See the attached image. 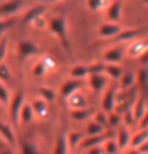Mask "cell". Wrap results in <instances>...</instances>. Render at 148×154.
Returning <instances> with one entry per match:
<instances>
[{"label": "cell", "instance_id": "obj_40", "mask_svg": "<svg viewBox=\"0 0 148 154\" xmlns=\"http://www.w3.org/2000/svg\"><path fill=\"white\" fill-rule=\"evenodd\" d=\"M29 26L35 28V29H48V18H46V15L39 17V18H37V20H33Z\"/></svg>", "mask_w": 148, "mask_h": 154}, {"label": "cell", "instance_id": "obj_5", "mask_svg": "<svg viewBox=\"0 0 148 154\" xmlns=\"http://www.w3.org/2000/svg\"><path fill=\"white\" fill-rule=\"evenodd\" d=\"M146 35V29L143 28H135V29H123L114 41L119 42V44H128V42H134V41H139V38H143Z\"/></svg>", "mask_w": 148, "mask_h": 154}, {"label": "cell", "instance_id": "obj_10", "mask_svg": "<svg viewBox=\"0 0 148 154\" xmlns=\"http://www.w3.org/2000/svg\"><path fill=\"white\" fill-rule=\"evenodd\" d=\"M121 31H123V28L119 22H102L97 28V35L101 38H115Z\"/></svg>", "mask_w": 148, "mask_h": 154}, {"label": "cell", "instance_id": "obj_15", "mask_svg": "<svg viewBox=\"0 0 148 154\" xmlns=\"http://www.w3.org/2000/svg\"><path fill=\"white\" fill-rule=\"evenodd\" d=\"M31 108H33V114H35V119L39 118V119H44V118H48V114H49V108H48V103H44L42 99H33L31 103Z\"/></svg>", "mask_w": 148, "mask_h": 154}, {"label": "cell", "instance_id": "obj_4", "mask_svg": "<svg viewBox=\"0 0 148 154\" xmlns=\"http://www.w3.org/2000/svg\"><path fill=\"white\" fill-rule=\"evenodd\" d=\"M84 85H86L84 81H77V79H70V77H68V79L62 81V85L59 86V95H61L62 99H68L70 95L81 92Z\"/></svg>", "mask_w": 148, "mask_h": 154}, {"label": "cell", "instance_id": "obj_34", "mask_svg": "<svg viewBox=\"0 0 148 154\" xmlns=\"http://www.w3.org/2000/svg\"><path fill=\"white\" fill-rule=\"evenodd\" d=\"M7 53H9V41L2 37V38H0V64L6 61Z\"/></svg>", "mask_w": 148, "mask_h": 154}, {"label": "cell", "instance_id": "obj_23", "mask_svg": "<svg viewBox=\"0 0 148 154\" xmlns=\"http://www.w3.org/2000/svg\"><path fill=\"white\" fill-rule=\"evenodd\" d=\"M134 85H135V75L130 73V72H124L123 77L119 79V90L121 92H130Z\"/></svg>", "mask_w": 148, "mask_h": 154}, {"label": "cell", "instance_id": "obj_24", "mask_svg": "<svg viewBox=\"0 0 148 154\" xmlns=\"http://www.w3.org/2000/svg\"><path fill=\"white\" fill-rule=\"evenodd\" d=\"M84 136H86V134H82V132H66L68 149H79V145L84 140Z\"/></svg>", "mask_w": 148, "mask_h": 154}, {"label": "cell", "instance_id": "obj_8", "mask_svg": "<svg viewBox=\"0 0 148 154\" xmlns=\"http://www.w3.org/2000/svg\"><path fill=\"white\" fill-rule=\"evenodd\" d=\"M115 95H117V88L115 86H108L102 92V99H101V110L104 114H112L115 110Z\"/></svg>", "mask_w": 148, "mask_h": 154}, {"label": "cell", "instance_id": "obj_12", "mask_svg": "<svg viewBox=\"0 0 148 154\" xmlns=\"http://www.w3.org/2000/svg\"><path fill=\"white\" fill-rule=\"evenodd\" d=\"M130 138H132V134H130V130H128V127L119 125L117 130H115V141H117V147L121 150H126L128 147H130Z\"/></svg>", "mask_w": 148, "mask_h": 154}, {"label": "cell", "instance_id": "obj_6", "mask_svg": "<svg viewBox=\"0 0 148 154\" xmlns=\"http://www.w3.org/2000/svg\"><path fill=\"white\" fill-rule=\"evenodd\" d=\"M124 57V46L119 44V46H112L102 51V63L104 64H119Z\"/></svg>", "mask_w": 148, "mask_h": 154}, {"label": "cell", "instance_id": "obj_28", "mask_svg": "<svg viewBox=\"0 0 148 154\" xmlns=\"http://www.w3.org/2000/svg\"><path fill=\"white\" fill-rule=\"evenodd\" d=\"M90 116H93V112L90 108H79V110H71L70 112V118L73 121H88Z\"/></svg>", "mask_w": 148, "mask_h": 154}, {"label": "cell", "instance_id": "obj_19", "mask_svg": "<svg viewBox=\"0 0 148 154\" xmlns=\"http://www.w3.org/2000/svg\"><path fill=\"white\" fill-rule=\"evenodd\" d=\"M66 103H68V106L71 108V110H79V108H88L86 106V97L81 94V92H77V94H73V95H70V97L66 99Z\"/></svg>", "mask_w": 148, "mask_h": 154}, {"label": "cell", "instance_id": "obj_48", "mask_svg": "<svg viewBox=\"0 0 148 154\" xmlns=\"http://www.w3.org/2000/svg\"><path fill=\"white\" fill-rule=\"evenodd\" d=\"M139 61H141V63H143L144 66H148V50H146V51H144V53H143V55L139 57Z\"/></svg>", "mask_w": 148, "mask_h": 154}, {"label": "cell", "instance_id": "obj_11", "mask_svg": "<svg viewBox=\"0 0 148 154\" xmlns=\"http://www.w3.org/2000/svg\"><path fill=\"white\" fill-rule=\"evenodd\" d=\"M110 136L104 132V134H101V136H84V140L81 141V145H79V149L77 150H81V152H84V150H88V149H93V147H101L106 140H108Z\"/></svg>", "mask_w": 148, "mask_h": 154}, {"label": "cell", "instance_id": "obj_25", "mask_svg": "<svg viewBox=\"0 0 148 154\" xmlns=\"http://www.w3.org/2000/svg\"><path fill=\"white\" fill-rule=\"evenodd\" d=\"M130 110H132V116H134L135 123H139V119L143 118V114H144V110H146V101H144V99H141V97H137Z\"/></svg>", "mask_w": 148, "mask_h": 154}, {"label": "cell", "instance_id": "obj_29", "mask_svg": "<svg viewBox=\"0 0 148 154\" xmlns=\"http://www.w3.org/2000/svg\"><path fill=\"white\" fill-rule=\"evenodd\" d=\"M110 4L108 0H86V8L91 11V13H97V11H102L106 9Z\"/></svg>", "mask_w": 148, "mask_h": 154}, {"label": "cell", "instance_id": "obj_39", "mask_svg": "<svg viewBox=\"0 0 148 154\" xmlns=\"http://www.w3.org/2000/svg\"><path fill=\"white\" fill-rule=\"evenodd\" d=\"M121 123H123V119H121V114H117V112L108 114V127H114V128H117Z\"/></svg>", "mask_w": 148, "mask_h": 154}, {"label": "cell", "instance_id": "obj_38", "mask_svg": "<svg viewBox=\"0 0 148 154\" xmlns=\"http://www.w3.org/2000/svg\"><path fill=\"white\" fill-rule=\"evenodd\" d=\"M135 83H137L139 86H146V85H148V70H146V68H141V70L137 72Z\"/></svg>", "mask_w": 148, "mask_h": 154}, {"label": "cell", "instance_id": "obj_51", "mask_svg": "<svg viewBox=\"0 0 148 154\" xmlns=\"http://www.w3.org/2000/svg\"><path fill=\"white\" fill-rule=\"evenodd\" d=\"M0 154H15V152H11V150H2Z\"/></svg>", "mask_w": 148, "mask_h": 154}, {"label": "cell", "instance_id": "obj_33", "mask_svg": "<svg viewBox=\"0 0 148 154\" xmlns=\"http://www.w3.org/2000/svg\"><path fill=\"white\" fill-rule=\"evenodd\" d=\"M20 154H39V149L31 141H22L20 143Z\"/></svg>", "mask_w": 148, "mask_h": 154}, {"label": "cell", "instance_id": "obj_46", "mask_svg": "<svg viewBox=\"0 0 148 154\" xmlns=\"http://www.w3.org/2000/svg\"><path fill=\"white\" fill-rule=\"evenodd\" d=\"M84 154H104V150H102V145H101V147H93V149L84 150Z\"/></svg>", "mask_w": 148, "mask_h": 154}, {"label": "cell", "instance_id": "obj_14", "mask_svg": "<svg viewBox=\"0 0 148 154\" xmlns=\"http://www.w3.org/2000/svg\"><path fill=\"white\" fill-rule=\"evenodd\" d=\"M121 15H123V6L119 0H115L106 8V22H119Z\"/></svg>", "mask_w": 148, "mask_h": 154}, {"label": "cell", "instance_id": "obj_45", "mask_svg": "<svg viewBox=\"0 0 148 154\" xmlns=\"http://www.w3.org/2000/svg\"><path fill=\"white\" fill-rule=\"evenodd\" d=\"M11 26V20H0V38H2V35L9 29Z\"/></svg>", "mask_w": 148, "mask_h": 154}, {"label": "cell", "instance_id": "obj_52", "mask_svg": "<svg viewBox=\"0 0 148 154\" xmlns=\"http://www.w3.org/2000/svg\"><path fill=\"white\" fill-rule=\"evenodd\" d=\"M141 2H143V4H146V6H148V0H141Z\"/></svg>", "mask_w": 148, "mask_h": 154}, {"label": "cell", "instance_id": "obj_3", "mask_svg": "<svg viewBox=\"0 0 148 154\" xmlns=\"http://www.w3.org/2000/svg\"><path fill=\"white\" fill-rule=\"evenodd\" d=\"M26 99H24V92L22 90H16L15 94H11V99H9V119L11 123H18V116H20V110L24 106Z\"/></svg>", "mask_w": 148, "mask_h": 154}, {"label": "cell", "instance_id": "obj_7", "mask_svg": "<svg viewBox=\"0 0 148 154\" xmlns=\"http://www.w3.org/2000/svg\"><path fill=\"white\" fill-rule=\"evenodd\" d=\"M24 8V0H7V2L0 4V18L7 17H16Z\"/></svg>", "mask_w": 148, "mask_h": 154}, {"label": "cell", "instance_id": "obj_18", "mask_svg": "<svg viewBox=\"0 0 148 154\" xmlns=\"http://www.w3.org/2000/svg\"><path fill=\"white\" fill-rule=\"evenodd\" d=\"M42 15H46V6H42V4L33 6V8H29L28 13L24 15V22H26V24H31L33 20H37V18L42 17Z\"/></svg>", "mask_w": 148, "mask_h": 154}, {"label": "cell", "instance_id": "obj_13", "mask_svg": "<svg viewBox=\"0 0 148 154\" xmlns=\"http://www.w3.org/2000/svg\"><path fill=\"white\" fill-rule=\"evenodd\" d=\"M0 140L6 145H16V136H15V128L11 123L0 121Z\"/></svg>", "mask_w": 148, "mask_h": 154}, {"label": "cell", "instance_id": "obj_35", "mask_svg": "<svg viewBox=\"0 0 148 154\" xmlns=\"http://www.w3.org/2000/svg\"><path fill=\"white\" fill-rule=\"evenodd\" d=\"M97 73H104V63H91L88 64V75H97Z\"/></svg>", "mask_w": 148, "mask_h": 154}, {"label": "cell", "instance_id": "obj_2", "mask_svg": "<svg viewBox=\"0 0 148 154\" xmlns=\"http://www.w3.org/2000/svg\"><path fill=\"white\" fill-rule=\"evenodd\" d=\"M40 50H39V44H37L35 41H31V38H20V41L16 42V57L18 61H26L29 59V57L37 55Z\"/></svg>", "mask_w": 148, "mask_h": 154}, {"label": "cell", "instance_id": "obj_27", "mask_svg": "<svg viewBox=\"0 0 148 154\" xmlns=\"http://www.w3.org/2000/svg\"><path fill=\"white\" fill-rule=\"evenodd\" d=\"M146 140H148V128H144V130H137L134 136L130 138V147H132V149H137V147L143 145Z\"/></svg>", "mask_w": 148, "mask_h": 154}, {"label": "cell", "instance_id": "obj_53", "mask_svg": "<svg viewBox=\"0 0 148 154\" xmlns=\"http://www.w3.org/2000/svg\"><path fill=\"white\" fill-rule=\"evenodd\" d=\"M119 2H123V0H119Z\"/></svg>", "mask_w": 148, "mask_h": 154}, {"label": "cell", "instance_id": "obj_9", "mask_svg": "<svg viewBox=\"0 0 148 154\" xmlns=\"http://www.w3.org/2000/svg\"><path fill=\"white\" fill-rule=\"evenodd\" d=\"M86 85L91 92L95 94H102L108 88V79L104 73H97V75H88L86 77Z\"/></svg>", "mask_w": 148, "mask_h": 154}, {"label": "cell", "instance_id": "obj_42", "mask_svg": "<svg viewBox=\"0 0 148 154\" xmlns=\"http://www.w3.org/2000/svg\"><path fill=\"white\" fill-rule=\"evenodd\" d=\"M40 61H42V64H44V68H46V72H48V73H49V72H53V70H55V66H57V63H55L49 55H42V59H40Z\"/></svg>", "mask_w": 148, "mask_h": 154}, {"label": "cell", "instance_id": "obj_44", "mask_svg": "<svg viewBox=\"0 0 148 154\" xmlns=\"http://www.w3.org/2000/svg\"><path fill=\"white\" fill-rule=\"evenodd\" d=\"M139 130H144V128H148V106H146V110H144V114H143V118L139 119Z\"/></svg>", "mask_w": 148, "mask_h": 154}, {"label": "cell", "instance_id": "obj_32", "mask_svg": "<svg viewBox=\"0 0 148 154\" xmlns=\"http://www.w3.org/2000/svg\"><path fill=\"white\" fill-rule=\"evenodd\" d=\"M9 81H11V70H9V66L6 63H2V64H0V83L6 85Z\"/></svg>", "mask_w": 148, "mask_h": 154}, {"label": "cell", "instance_id": "obj_17", "mask_svg": "<svg viewBox=\"0 0 148 154\" xmlns=\"http://www.w3.org/2000/svg\"><path fill=\"white\" fill-rule=\"evenodd\" d=\"M37 95H39V99H42L48 105L55 103V99H57V92L51 86H37Z\"/></svg>", "mask_w": 148, "mask_h": 154}, {"label": "cell", "instance_id": "obj_47", "mask_svg": "<svg viewBox=\"0 0 148 154\" xmlns=\"http://www.w3.org/2000/svg\"><path fill=\"white\" fill-rule=\"evenodd\" d=\"M137 150H139L141 154H148V140H146L143 145H139V147H137Z\"/></svg>", "mask_w": 148, "mask_h": 154}, {"label": "cell", "instance_id": "obj_1", "mask_svg": "<svg viewBox=\"0 0 148 154\" xmlns=\"http://www.w3.org/2000/svg\"><path fill=\"white\" fill-rule=\"evenodd\" d=\"M48 29L55 35L61 41V44H62V48L70 53L71 50H70V42H68V28H66V18L64 17H53V18H49L48 20Z\"/></svg>", "mask_w": 148, "mask_h": 154}, {"label": "cell", "instance_id": "obj_20", "mask_svg": "<svg viewBox=\"0 0 148 154\" xmlns=\"http://www.w3.org/2000/svg\"><path fill=\"white\" fill-rule=\"evenodd\" d=\"M86 77H88V66L86 64H73L70 68V79L86 81Z\"/></svg>", "mask_w": 148, "mask_h": 154}, {"label": "cell", "instance_id": "obj_21", "mask_svg": "<svg viewBox=\"0 0 148 154\" xmlns=\"http://www.w3.org/2000/svg\"><path fill=\"white\" fill-rule=\"evenodd\" d=\"M124 70L119 66V64H104V75L106 79H112V81H119L123 77Z\"/></svg>", "mask_w": 148, "mask_h": 154}, {"label": "cell", "instance_id": "obj_41", "mask_svg": "<svg viewBox=\"0 0 148 154\" xmlns=\"http://www.w3.org/2000/svg\"><path fill=\"white\" fill-rule=\"evenodd\" d=\"M93 121L99 123V125H102V127L106 128V125H108V114H104L102 110L95 112V114H93Z\"/></svg>", "mask_w": 148, "mask_h": 154}, {"label": "cell", "instance_id": "obj_37", "mask_svg": "<svg viewBox=\"0 0 148 154\" xmlns=\"http://www.w3.org/2000/svg\"><path fill=\"white\" fill-rule=\"evenodd\" d=\"M121 119H123V125L128 127V128H130V127L135 123V119H134V116H132V110H130V108H126V110L121 114Z\"/></svg>", "mask_w": 148, "mask_h": 154}, {"label": "cell", "instance_id": "obj_30", "mask_svg": "<svg viewBox=\"0 0 148 154\" xmlns=\"http://www.w3.org/2000/svg\"><path fill=\"white\" fill-rule=\"evenodd\" d=\"M84 134H86V136H101V134H104V127L95 123V121H90L86 125V132Z\"/></svg>", "mask_w": 148, "mask_h": 154}, {"label": "cell", "instance_id": "obj_50", "mask_svg": "<svg viewBox=\"0 0 148 154\" xmlns=\"http://www.w3.org/2000/svg\"><path fill=\"white\" fill-rule=\"evenodd\" d=\"M124 154H141V152H139V150H137V149H132V147H128V149H126V152H124Z\"/></svg>", "mask_w": 148, "mask_h": 154}, {"label": "cell", "instance_id": "obj_16", "mask_svg": "<svg viewBox=\"0 0 148 154\" xmlns=\"http://www.w3.org/2000/svg\"><path fill=\"white\" fill-rule=\"evenodd\" d=\"M146 50H148V38H139V41H134L128 46V55L130 57H141Z\"/></svg>", "mask_w": 148, "mask_h": 154}, {"label": "cell", "instance_id": "obj_43", "mask_svg": "<svg viewBox=\"0 0 148 154\" xmlns=\"http://www.w3.org/2000/svg\"><path fill=\"white\" fill-rule=\"evenodd\" d=\"M33 77H42L44 73H48L46 72V68H44V64H42V61H37L35 64H33Z\"/></svg>", "mask_w": 148, "mask_h": 154}, {"label": "cell", "instance_id": "obj_36", "mask_svg": "<svg viewBox=\"0 0 148 154\" xmlns=\"http://www.w3.org/2000/svg\"><path fill=\"white\" fill-rule=\"evenodd\" d=\"M9 99H11V92L7 90V86L6 85H2L0 83V105H9Z\"/></svg>", "mask_w": 148, "mask_h": 154}, {"label": "cell", "instance_id": "obj_22", "mask_svg": "<svg viewBox=\"0 0 148 154\" xmlns=\"http://www.w3.org/2000/svg\"><path fill=\"white\" fill-rule=\"evenodd\" d=\"M35 121V114H33V108L29 103H24L22 110H20V116H18V123L20 125H29Z\"/></svg>", "mask_w": 148, "mask_h": 154}, {"label": "cell", "instance_id": "obj_54", "mask_svg": "<svg viewBox=\"0 0 148 154\" xmlns=\"http://www.w3.org/2000/svg\"><path fill=\"white\" fill-rule=\"evenodd\" d=\"M0 108H2V105H0Z\"/></svg>", "mask_w": 148, "mask_h": 154}, {"label": "cell", "instance_id": "obj_49", "mask_svg": "<svg viewBox=\"0 0 148 154\" xmlns=\"http://www.w3.org/2000/svg\"><path fill=\"white\" fill-rule=\"evenodd\" d=\"M42 6H49V4H57V2H62V0H39Z\"/></svg>", "mask_w": 148, "mask_h": 154}, {"label": "cell", "instance_id": "obj_31", "mask_svg": "<svg viewBox=\"0 0 148 154\" xmlns=\"http://www.w3.org/2000/svg\"><path fill=\"white\" fill-rule=\"evenodd\" d=\"M102 150H104V154H119L121 152V149L117 147V141L114 138H108L102 143Z\"/></svg>", "mask_w": 148, "mask_h": 154}, {"label": "cell", "instance_id": "obj_26", "mask_svg": "<svg viewBox=\"0 0 148 154\" xmlns=\"http://www.w3.org/2000/svg\"><path fill=\"white\" fill-rule=\"evenodd\" d=\"M68 143H66V132L59 134L55 140V147H53V154H68Z\"/></svg>", "mask_w": 148, "mask_h": 154}]
</instances>
